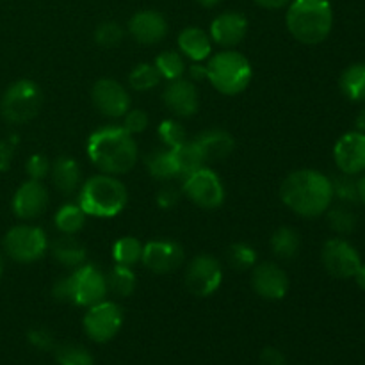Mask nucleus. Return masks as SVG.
<instances>
[{
  "label": "nucleus",
  "mask_w": 365,
  "mask_h": 365,
  "mask_svg": "<svg viewBox=\"0 0 365 365\" xmlns=\"http://www.w3.org/2000/svg\"><path fill=\"white\" fill-rule=\"evenodd\" d=\"M93 106L106 118H123L130 109V96L125 86L114 78H100L91 89Z\"/></svg>",
  "instance_id": "ddd939ff"
},
{
  "label": "nucleus",
  "mask_w": 365,
  "mask_h": 365,
  "mask_svg": "<svg viewBox=\"0 0 365 365\" xmlns=\"http://www.w3.org/2000/svg\"><path fill=\"white\" fill-rule=\"evenodd\" d=\"M141 262L152 273H173L184 262V248L171 239H155V241H150L145 245Z\"/></svg>",
  "instance_id": "4468645a"
},
{
  "label": "nucleus",
  "mask_w": 365,
  "mask_h": 365,
  "mask_svg": "<svg viewBox=\"0 0 365 365\" xmlns=\"http://www.w3.org/2000/svg\"><path fill=\"white\" fill-rule=\"evenodd\" d=\"M302 239L299 234L291 227H280L271 235V250L282 260H292L299 253Z\"/></svg>",
  "instance_id": "bb28decb"
},
{
  "label": "nucleus",
  "mask_w": 365,
  "mask_h": 365,
  "mask_svg": "<svg viewBox=\"0 0 365 365\" xmlns=\"http://www.w3.org/2000/svg\"><path fill=\"white\" fill-rule=\"evenodd\" d=\"M248 34V20L237 11H225L210 24V39L223 48H234Z\"/></svg>",
  "instance_id": "a211bd4d"
},
{
  "label": "nucleus",
  "mask_w": 365,
  "mask_h": 365,
  "mask_svg": "<svg viewBox=\"0 0 365 365\" xmlns=\"http://www.w3.org/2000/svg\"><path fill=\"white\" fill-rule=\"evenodd\" d=\"M355 282H356V285H359L360 289H364L365 291V264H362V266L359 267V271H356L355 273Z\"/></svg>",
  "instance_id": "8fccbe9b"
},
{
  "label": "nucleus",
  "mask_w": 365,
  "mask_h": 365,
  "mask_svg": "<svg viewBox=\"0 0 365 365\" xmlns=\"http://www.w3.org/2000/svg\"><path fill=\"white\" fill-rule=\"evenodd\" d=\"M253 78L252 63L242 53L225 48L209 57L207 63V81L221 95L234 96L245 91Z\"/></svg>",
  "instance_id": "39448f33"
},
{
  "label": "nucleus",
  "mask_w": 365,
  "mask_h": 365,
  "mask_svg": "<svg viewBox=\"0 0 365 365\" xmlns=\"http://www.w3.org/2000/svg\"><path fill=\"white\" fill-rule=\"evenodd\" d=\"M355 127H356V130L362 132V134H365V107H364L362 110H360L359 114H356Z\"/></svg>",
  "instance_id": "3c124183"
},
{
  "label": "nucleus",
  "mask_w": 365,
  "mask_h": 365,
  "mask_svg": "<svg viewBox=\"0 0 365 365\" xmlns=\"http://www.w3.org/2000/svg\"><path fill=\"white\" fill-rule=\"evenodd\" d=\"M48 207V191L38 180H31L20 185L13 196V210L20 220H36Z\"/></svg>",
  "instance_id": "6ab92c4d"
},
{
  "label": "nucleus",
  "mask_w": 365,
  "mask_h": 365,
  "mask_svg": "<svg viewBox=\"0 0 365 365\" xmlns=\"http://www.w3.org/2000/svg\"><path fill=\"white\" fill-rule=\"evenodd\" d=\"M70 274L71 285H73V305L88 309L107 299L109 287H107V277L102 269L93 264H82Z\"/></svg>",
  "instance_id": "9b49d317"
},
{
  "label": "nucleus",
  "mask_w": 365,
  "mask_h": 365,
  "mask_svg": "<svg viewBox=\"0 0 365 365\" xmlns=\"http://www.w3.org/2000/svg\"><path fill=\"white\" fill-rule=\"evenodd\" d=\"M180 200V191L175 189L173 185H164L159 192H157V203L160 209H173Z\"/></svg>",
  "instance_id": "c03bdc74"
},
{
  "label": "nucleus",
  "mask_w": 365,
  "mask_h": 365,
  "mask_svg": "<svg viewBox=\"0 0 365 365\" xmlns=\"http://www.w3.org/2000/svg\"><path fill=\"white\" fill-rule=\"evenodd\" d=\"M182 192L189 202L205 210L220 209L225 202L223 180L216 171L207 166L184 177Z\"/></svg>",
  "instance_id": "6e6552de"
},
{
  "label": "nucleus",
  "mask_w": 365,
  "mask_h": 365,
  "mask_svg": "<svg viewBox=\"0 0 365 365\" xmlns=\"http://www.w3.org/2000/svg\"><path fill=\"white\" fill-rule=\"evenodd\" d=\"M88 155L100 173L120 177L132 171L138 164L139 150L134 135L128 134L123 127L109 125L89 135Z\"/></svg>",
  "instance_id": "f03ea898"
},
{
  "label": "nucleus",
  "mask_w": 365,
  "mask_h": 365,
  "mask_svg": "<svg viewBox=\"0 0 365 365\" xmlns=\"http://www.w3.org/2000/svg\"><path fill=\"white\" fill-rule=\"evenodd\" d=\"M171 160H173L175 171H177V178H184L187 175L195 173L196 170L205 166V159H203L202 152H200L198 145L195 143V139L191 141H184L182 145L170 148Z\"/></svg>",
  "instance_id": "393cba45"
},
{
  "label": "nucleus",
  "mask_w": 365,
  "mask_h": 365,
  "mask_svg": "<svg viewBox=\"0 0 365 365\" xmlns=\"http://www.w3.org/2000/svg\"><path fill=\"white\" fill-rule=\"evenodd\" d=\"M143 248H145V245H143L139 239L132 237V235H125V237H120L113 245L114 262L120 264V266L134 267L135 264L141 262Z\"/></svg>",
  "instance_id": "7c9ffc66"
},
{
  "label": "nucleus",
  "mask_w": 365,
  "mask_h": 365,
  "mask_svg": "<svg viewBox=\"0 0 365 365\" xmlns=\"http://www.w3.org/2000/svg\"><path fill=\"white\" fill-rule=\"evenodd\" d=\"M196 2H198L200 6H203V7H214V6H217L221 0H196Z\"/></svg>",
  "instance_id": "864d4df0"
},
{
  "label": "nucleus",
  "mask_w": 365,
  "mask_h": 365,
  "mask_svg": "<svg viewBox=\"0 0 365 365\" xmlns=\"http://www.w3.org/2000/svg\"><path fill=\"white\" fill-rule=\"evenodd\" d=\"M257 250L246 242H234L227 250V262L235 271L253 269L257 264Z\"/></svg>",
  "instance_id": "f704fd0d"
},
{
  "label": "nucleus",
  "mask_w": 365,
  "mask_h": 365,
  "mask_svg": "<svg viewBox=\"0 0 365 365\" xmlns=\"http://www.w3.org/2000/svg\"><path fill=\"white\" fill-rule=\"evenodd\" d=\"M184 282L187 291L198 298L212 296L223 282V266L220 260L212 255H196L185 267Z\"/></svg>",
  "instance_id": "9d476101"
},
{
  "label": "nucleus",
  "mask_w": 365,
  "mask_h": 365,
  "mask_svg": "<svg viewBox=\"0 0 365 365\" xmlns=\"http://www.w3.org/2000/svg\"><path fill=\"white\" fill-rule=\"evenodd\" d=\"M50 166H52V163H50L45 155H41V153H34L32 157H29L25 171H27L31 180L41 182L50 175Z\"/></svg>",
  "instance_id": "a19ab883"
},
{
  "label": "nucleus",
  "mask_w": 365,
  "mask_h": 365,
  "mask_svg": "<svg viewBox=\"0 0 365 365\" xmlns=\"http://www.w3.org/2000/svg\"><path fill=\"white\" fill-rule=\"evenodd\" d=\"M260 7L269 11H277L282 9V7H287L291 4V0H255Z\"/></svg>",
  "instance_id": "09e8293b"
},
{
  "label": "nucleus",
  "mask_w": 365,
  "mask_h": 365,
  "mask_svg": "<svg viewBox=\"0 0 365 365\" xmlns=\"http://www.w3.org/2000/svg\"><path fill=\"white\" fill-rule=\"evenodd\" d=\"M48 237L45 230L34 225H16L4 237V250L13 260L31 264L48 252Z\"/></svg>",
  "instance_id": "0eeeda50"
},
{
  "label": "nucleus",
  "mask_w": 365,
  "mask_h": 365,
  "mask_svg": "<svg viewBox=\"0 0 365 365\" xmlns=\"http://www.w3.org/2000/svg\"><path fill=\"white\" fill-rule=\"evenodd\" d=\"M324 214H327L328 225H330V228L335 232V234L348 235L356 228L355 212H353L346 203L330 207Z\"/></svg>",
  "instance_id": "473e14b6"
},
{
  "label": "nucleus",
  "mask_w": 365,
  "mask_h": 365,
  "mask_svg": "<svg viewBox=\"0 0 365 365\" xmlns=\"http://www.w3.org/2000/svg\"><path fill=\"white\" fill-rule=\"evenodd\" d=\"M59 365H95V359L86 348L78 344H63L56 349Z\"/></svg>",
  "instance_id": "e433bc0d"
},
{
  "label": "nucleus",
  "mask_w": 365,
  "mask_h": 365,
  "mask_svg": "<svg viewBox=\"0 0 365 365\" xmlns=\"http://www.w3.org/2000/svg\"><path fill=\"white\" fill-rule=\"evenodd\" d=\"M153 66L159 71L163 81H177L185 73V59L178 50H164L153 61Z\"/></svg>",
  "instance_id": "2f4dec72"
},
{
  "label": "nucleus",
  "mask_w": 365,
  "mask_h": 365,
  "mask_svg": "<svg viewBox=\"0 0 365 365\" xmlns=\"http://www.w3.org/2000/svg\"><path fill=\"white\" fill-rule=\"evenodd\" d=\"M160 75L152 63H141L128 73V84L135 91H150L160 84Z\"/></svg>",
  "instance_id": "72a5a7b5"
},
{
  "label": "nucleus",
  "mask_w": 365,
  "mask_h": 365,
  "mask_svg": "<svg viewBox=\"0 0 365 365\" xmlns=\"http://www.w3.org/2000/svg\"><path fill=\"white\" fill-rule=\"evenodd\" d=\"M106 277L109 292H113L118 298H128V296L134 294L135 287H138V278H135L134 269L128 266L116 264Z\"/></svg>",
  "instance_id": "c756f323"
},
{
  "label": "nucleus",
  "mask_w": 365,
  "mask_h": 365,
  "mask_svg": "<svg viewBox=\"0 0 365 365\" xmlns=\"http://www.w3.org/2000/svg\"><path fill=\"white\" fill-rule=\"evenodd\" d=\"M252 287L267 302L284 299L289 292V277L278 264L260 262L252 269Z\"/></svg>",
  "instance_id": "2eb2a0df"
},
{
  "label": "nucleus",
  "mask_w": 365,
  "mask_h": 365,
  "mask_svg": "<svg viewBox=\"0 0 365 365\" xmlns=\"http://www.w3.org/2000/svg\"><path fill=\"white\" fill-rule=\"evenodd\" d=\"M285 24L296 41L319 45L334 27V9L328 0H291Z\"/></svg>",
  "instance_id": "7ed1b4c3"
},
{
  "label": "nucleus",
  "mask_w": 365,
  "mask_h": 365,
  "mask_svg": "<svg viewBox=\"0 0 365 365\" xmlns=\"http://www.w3.org/2000/svg\"><path fill=\"white\" fill-rule=\"evenodd\" d=\"M321 260L323 266L331 277L335 278H353L359 267L362 266V259H360L359 252L353 245H349L346 239L334 237L328 239L321 252Z\"/></svg>",
  "instance_id": "f8f14e48"
},
{
  "label": "nucleus",
  "mask_w": 365,
  "mask_h": 365,
  "mask_svg": "<svg viewBox=\"0 0 365 365\" xmlns=\"http://www.w3.org/2000/svg\"><path fill=\"white\" fill-rule=\"evenodd\" d=\"M145 166L150 177L157 178V180H173L177 178V171H175L173 160H171L170 148L163 146V148H155L145 157Z\"/></svg>",
  "instance_id": "c85d7f7f"
},
{
  "label": "nucleus",
  "mask_w": 365,
  "mask_h": 365,
  "mask_svg": "<svg viewBox=\"0 0 365 365\" xmlns=\"http://www.w3.org/2000/svg\"><path fill=\"white\" fill-rule=\"evenodd\" d=\"M128 191L123 182L114 175L98 173L82 184L78 191V205L86 216L114 217L127 207Z\"/></svg>",
  "instance_id": "20e7f679"
},
{
  "label": "nucleus",
  "mask_w": 365,
  "mask_h": 365,
  "mask_svg": "<svg viewBox=\"0 0 365 365\" xmlns=\"http://www.w3.org/2000/svg\"><path fill=\"white\" fill-rule=\"evenodd\" d=\"M2 273H4V260L2 257H0V278H2Z\"/></svg>",
  "instance_id": "5fc2aeb1"
},
{
  "label": "nucleus",
  "mask_w": 365,
  "mask_h": 365,
  "mask_svg": "<svg viewBox=\"0 0 365 365\" xmlns=\"http://www.w3.org/2000/svg\"><path fill=\"white\" fill-rule=\"evenodd\" d=\"M331 180V191H334V198H337L341 203H356L360 202L359 196V180L353 178V175L341 173L339 177L330 178Z\"/></svg>",
  "instance_id": "c9c22d12"
},
{
  "label": "nucleus",
  "mask_w": 365,
  "mask_h": 365,
  "mask_svg": "<svg viewBox=\"0 0 365 365\" xmlns=\"http://www.w3.org/2000/svg\"><path fill=\"white\" fill-rule=\"evenodd\" d=\"M41 102L43 95L39 86L29 78H20L6 89L2 103H0V110L9 123L21 125L38 116Z\"/></svg>",
  "instance_id": "423d86ee"
},
{
  "label": "nucleus",
  "mask_w": 365,
  "mask_h": 365,
  "mask_svg": "<svg viewBox=\"0 0 365 365\" xmlns=\"http://www.w3.org/2000/svg\"><path fill=\"white\" fill-rule=\"evenodd\" d=\"M359 196H360V202L365 203V173L359 180Z\"/></svg>",
  "instance_id": "603ef678"
},
{
  "label": "nucleus",
  "mask_w": 365,
  "mask_h": 365,
  "mask_svg": "<svg viewBox=\"0 0 365 365\" xmlns=\"http://www.w3.org/2000/svg\"><path fill=\"white\" fill-rule=\"evenodd\" d=\"M128 32L141 45H157L168 34V21L159 11H138L128 21Z\"/></svg>",
  "instance_id": "aec40b11"
},
{
  "label": "nucleus",
  "mask_w": 365,
  "mask_h": 365,
  "mask_svg": "<svg viewBox=\"0 0 365 365\" xmlns=\"http://www.w3.org/2000/svg\"><path fill=\"white\" fill-rule=\"evenodd\" d=\"M163 102L177 118L195 116L200 107V95L196 84L184 77L170 81L164 88Z\"/></svg>",
  "instance_id": "f3484780"
},
{
  "label": "nucleus",
  "mask_w": 365,
  "mask_h": 365,
  "mask_svg": "<svg viewBox=\"0 0 365 365\" xmlns=\"http://www.w3.org/2000/svg\"><path fill=\"white\" fill-rule=\"evenodd\" d=\"M50 178H52L53 187L63 195H73L81 187V166L71 157H57L50 166Z\"/></svg>",
  "instance_id": "5701e85b"
},
{
  "label": "nucleus",
  "mask_w": 365,
  "mask_h": 365,
  "mask_svg": "<svg viewBox=\"0 0 365 365\" xmlns=\"http://www.w3.org/2000/svg\"><path fill=\"white\" fill-rule=\"evenodd\" d=\"M260 364L262 365H287L285 355L277 348H266L260 353Z\"/></svg>",
  "instance_id": "a18cd8bd"
},
{
  "label": "nucleus",
  "mask_w": 365,
  "mask_h": 365,
  "mask_svg": "<svg viewBox=\"0 0 365 365\" xmlns=\"http://www.w3.org/2000/svg\"><path fill=\"white\" fill-rule=\"evenodd\" d=\"M16 141H4L0 143V170H7L11 157H13V148Z\"/></svg>",
  "instance_id": "49530a36"
},
{
  "label": "nucleus",
  "mask_w": 365,
  "mask_h": 365,
  "mask_svg": "<svg viewBox=\"0 0 365 365\" xmlns=\"http://www.w3.org/2000/svg\"><path fill=\"white\" fill-rule=\"evenodd\" d=\"M280 198L302 217H319L334 202L331 180L317 170H296L285 177Z\"/></svg>",
  "instance_id": "f257e3e1"
},
{
  "label": "nucleus",
  "mask_w": 365,
  "mask_h": 365,
  "mask_svg": "<svg viewBox=\"0 0 365 365\" xmlns=\"http://www.w3.org/2000/svg\"><path fill=\"white\" fill-rule=\"evenodd\" d=\"M195 143L198 145L205 163L227 159L235 150V139L232 138V134H228L227 130H221V128L203 130L202 134L196 135Z\"/></svg>",
  "instance_id": "412c9836"
},
{
  "label": "nucleus",
  "mask_w": 365,
  "mask_h": 365,
  "mask_svg": "<svg viewBox=\"0 0 365 365\" xmlns=\"http://www.w3.org/2000/svg\"><path fill=\"white\" fill-rule=\"evenodd\" d=\"M50 253L53 259L61 264V266L68 267V269H77L82 264H86L88 259V252L82 242L75 239V235H61L57 237L52 245H48Z\"/></svg>",
  "instance_id": "b1692460"
},
{
  "label": "nucleus",
  "mask_w": 365,
  "mask_h": 365,
  "mask_svg": "<svg viewBox=\"0 0 365 365\" xmlns=\"http://www.w3.org/2000/svg\"><path fill=\"white\" fill-rule=\"evenodd\" d=\"M189 81L192 82L207 81V64L192 63V66L189 68Z\"/></svg>",
  "instance_id": "de8ad7c7"
},
{
  "label": "nucleus",
  "mask_w": 365,
  "mask_h": 365,
  "mask_svg": "<svg viewBox=\"0 0 365 365\" xmlns=\"http://www.w3.org/2000/svg\"><path fill=\"white\" fill-rule=\"evenodd\" d=\"M341 91L351 102H365V61L346 68L341 75Z\"/></svg>",
  "instance_id": "a878e982"
},
{
  "label": "nucleus",
  "mask_w": 365,
  "mask_h": 365,
  "mask_svg": "<svg viewBox=\"0 0 365 365\" xmlns=\"http://www.w3.org/2000/svg\"><path fill=\"white\" fill-rule=\"evenodd\" d=\"M150 118L143 109H128V113L123 116V125L121 127L128 132V134H141L148 128Z\"/></svg>",
  "instance_id": "ea45409f"
},
{
  "label": "nucleus",
  "mask_w": 365,
  "mask_h": 365,
  "mask_svg": "<svg viewBox=\"0 0 365 365\" xmlns=\"http://www.w3.org/2000/svg\"><path fill=\"white\" fill-rule=\"evenodd\" d=\"M334 160L341 173H365V134L359 130L346 132L334 146Z\"/></svg>",
  "instance_id": "dca6fc26"
},
{
  "label": "nucleus",
  "mask_w": 365,
  "mask_h": 365,
  "mask_svg": "<svg viewBox=\"0 0 365 365\" xmlns=\"http://www.w3.org/2000/svg\"><path fill=\"white\" fill-rule=\"evenodd\" d=\"M27 337L29 342H31L34 348L41 349V351H50V349L56 346V337H53L52 331L45 327L32 328V330H29Z\"/></svg>",
  "instance_id": "79ce46f5"
},
{
  "label": "nucleus",
  "mask_w": 365,
  "mask_h": 365,
  "mask_svg": "<svg viewBox=\"0 0 365 365\" xmlns=\"http://www.w3.org/2000/svg\"><path fill=\"white\" fill-rule=\"evenodd\" d=\"M178 52L192 63H203L212 53V39L200 27H185L177 39Z\"/></svg>",
  "instance_id": "4be33fe9"
},
{
  "label": "nucleus",
  "mask_w": 365,
  "mask_h": 365,
  "mask_svg": "<svg viewBox=\"0 0 365 365\" xmlns=\"http://www.w3.org/2000/svg\"><path fill=\"white\" fill-rule=\"evenodd\" d=\"M52 296L57 302L73 303V285H71V274L57 278L52 285Z\"/></svg>",
  "instance_id": "37998d69"
},
{
  "label": "nucleus",
  "mask_w": 365,
  "mask_h": 365,
  "mask_svg": "<svg viewBox=\"0 0 365 365\" xmlns=\"http://www.w3.org/2000/svg\"><path fill=\"white\" fill-rule=\"evenodd\" d=\"M53 225L64 235H75L84 228L86 212L78 203H64L53 216Z\"/></svg>",
  "instance_id": "cd10ccee"
},
{
  "label": "nucleus",
  "mask_w": 365,
  "mask_h": 365,
  "mask_svg": "<svg viewBox=\"0 0 365 365\" xmlns=\"http://www.w3.org/2000/svg\"><path fill=\"white\" fill-rule=\"evenodd\" d=\"M157 135L166 148H175L187 141V132L178 120H164L157 128Z\"/></svg>",
  "instance_id": "4c0bfd02"
},
{
  "label": "nucleus",
  "mask_w": 365,
  "mask_h": 365,
  "mask_svg": "<svg viewBox=\"0 0 365 365\" xmlns=\"http://www.w3.org/2000/svg\"><path fill=\"white\" fill-rule=\"evenodd\" d=\"M125 31L118 21H102L95 31V41L103 48L118 46L123 39Z\"/></svg>",
  "instance_id": "58836bf2"
},
{
  "label": "nucleus",
  "mask_w": 365,
  "mask_h": 365,
  "mask_svg": "<svg viewBox=\"0 0 365 365\" xmlns=\"http://www.w3.org/2000/svg\"><path fill=\"white\" fill-rule=\"evenodd\" d=\"M82 327L93 342H98V344L109 342L123 327V310L116 302L103 299L96 305L88 307Z\"/></svg>",
  "instance_id": "1a4fd4ad"
}]
</instances>
